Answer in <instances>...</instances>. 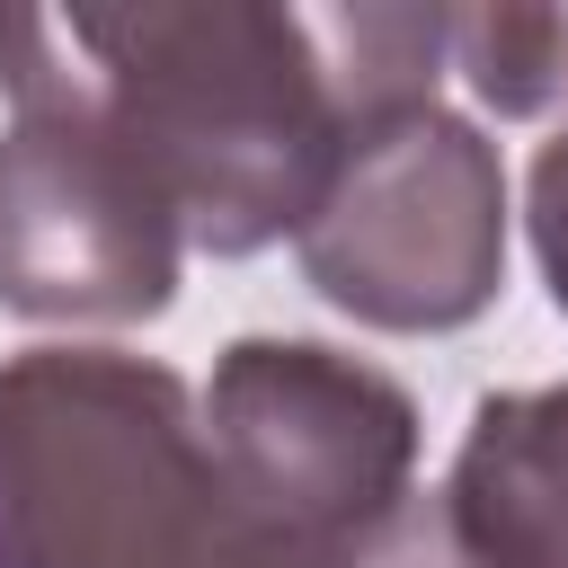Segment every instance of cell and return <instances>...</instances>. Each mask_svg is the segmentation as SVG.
Masks as SVG:
<instances>
[{"mask_svg":"<svg viewBox=\"0 0 568 568\" xmlns=\"http://www.w3.org/2000/svg\"><path fill=\"white\" fill-rule=\"evenodd\" d=\"M204 408L151 355L27 346L0 364V568H240Z\"/></svg>","mask_w":568,"mask_h":568,"instance_id":"7a4b0ae2","label":"cell"},{"mask_svg":"<svg viewBox=\"0 0 568 568\" xmlns=\"http://www.w3.org/2000/svg\"><path fill=\"white\" fill-rule=\"evenodd\" d=\"M479 568H568V382L488 390L444 479Z\"/></svg>","mask_w":568,"mask_h":568,"instance_id":"8992f818","label":"cell"},{"mask_svg":"<svg viewBox=\"0 0 568 568\" xmlns=\"http://www.w3.org/2000/svg\"><path fill=\"white\" fill-rule=\"evenodd\" d=\"M311 293L364 328L444 337L470 328L506 284V169L497 142L417 98L355 133L328 195L293 231Z\"/></svg>","mask_w":568,"mask_h":568,"instance_id":"3957f363","label":"cell"},{"mask_svg":"<svg viewBox=\"0 0 568 568\" xmlns=\"http://www.w3.org/2000/svg\"><path fill=\"white\" fill-rule=\"evenodd\" d=\"M186 231L89 124L9 106L0 133V311L18 320H160Z\"/></svg>","mask_w":568,"mask_h":568,"instance_id":"5b68a950","label":"cell"},{"mask_svg":"<svg viewBox=\"0 0 568 568\" xmlns=\"http://www.w3.org/2000/svg\"><path fill=\"white\" fill-rule=\"evenodd\" d=\"M204 444L231 497L293 541H346L417 497V399L320 337H231L204 382Z\"/></svg>","mask_w":568,"mask_h":568,"instance_id":"277c9868","label":"cell"},{"mask_svg":"<svg viewBox=\"0 0 568 568\" xmlns=\"http://www.w3.org/2000/svg\"><path fill=\"white\" fill-rule=\"evenodd\" d=\"M435 71L444 9H0V98L89 124L204 257L302 231L355 133Z\"/></svg>","mask_w":568,"mask_h":568,"instance_id":"6da1fadb","label":"cell"},{"mask_svg":"<svg viewBox=\"0 0 568 568\" xmlns=\"http://www.w3.org/2000/svg\"><path fill=\"white\" fill-rule=\"evenodd\" d=\"M524 222H532L541 284H550V302L568 311V124H559V142H541V160H532V204H524Z\"/></svg>","mask_w":568,"mask_h":568,"instance_id":"ba28073f","label":"cell"},{"mask_svg":"<svg viewBox=\"0 0 568 568\" xmlns=\"http://www.w3.org/2000/svg\"><path fill=\"white\" fill-rule=\"evenodd\" d=\"M444 62L497 115H541L568 98V9H444Z\"/></svg>","mask_w":568,"mask_h":568,"instance_id":"52a82bcc","label":"cell"}]
</instances>
